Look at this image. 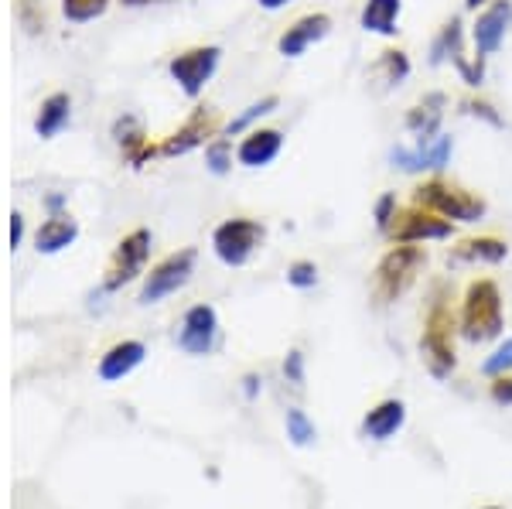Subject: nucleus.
Masks as SVG:
<instances>
[{"label":"nucleus","mask_w":512,"mask_h":509,"mask_svg":"<svg viewBox=\"0 0 512 509\" xmlns=\"http://www.w3.org/2000/svg\"><path fill=\"white\" fill-rule=\"evenodd\" d=\"M506 315H502V291L492 277H475L465 287V298H461V318L458 328L468 342H492L502 335Z\"/></svg>","instance_id":"f257e3e1"},{"label":"nucleus","mask_w":512,"mask_h":509,"mask_svg":"<svg viewBox=\"0 0 512 509\" xmlns=\"http://www.w3.org/2000/svg\"><path fill=\"white\" fill-rule=\"evenodd\" d=\"M427 267V250L420 243H393V250L383 253L373 274V294L379 305L400 301L417 284L420 270Z\"/></svg>","instance_id":"f03ea898"},{"label":"nucleus","mask_w":512,"mask_h":509,"mask_svg":"<svg viewBox=\"0 0 512 509\" xmlns=\"http://www.w3.org/2000/svg\"><path fill=\"white\" fill-rule=\"evenodd\" d=\"M458 318L444 298H434L431 311L424 318V335H420V359L431 369V376L444 380L458 366V349H454V335H458Z\"/></svg>","instance_id":"7ed1b4c3"},{"label":"nucleus","mask_w":512,"mask_h":509,"mask_svg":"<svg viewBox=\"0 0 512 509\" xmlns=\"http://www.w3.org/2000/svg\"><path fill=\"white\" fill-rule=\"evenodd\" d=\"M414 205L431 209L437 216L451 219V223H478V219L489 212L482 195L468 192L465 185L448 182V178H441V175L427 178V182H420L414 188Z\"/></svg>","instance_id":"20e7f679"},{"label":"nucleus","mask_w":512,"mask_h":509,"mask_svg":"<svg viewBox=\"0 0 512 509\" xmlns=\"http://www.w3.org/2000/svg\"><path fill=\"white\" fill-rule=\"evenodd\" d=\"M263 240H267L263 223L236 216V219H226L222 226H216V233H212V250H216V257L226 267H243V264H250V257L260 250Z\"/></svg>","instance_id":"39448f33"},{"label":"nucleus","mask_w":512,"mask_h":509,"mask_svg":"<svg viewBox=\"0 0 512 509\" xmlns=\"http://www.w3.org/2000/svg\"><path fill=\"white\" fill-rule=\"evenodd\" d=\"M393 243H434V240H451L454 223L444 216H437L431 209H420V205H407V209L396 212L393 226L386 229Z\"/></svg>","instance_id":"423d86ee"},{"label":"nucleus","mask_w":512,"mask_h":509,"mask_svg":"<svg viewBox=\"0 0 512 509\" xmlns=\"http://www.w3.org/2000/svg\"><path fill=\"white\" fill-rule=\"evenodd\" d=\"M147 257H151V233L147 229H134L123 236L110 257V267H106V291H120L123 284L137 281L144 274Z\"/></svg>","instance_id":"0eeeda50"},{"label":"nucleus","mask_w":512,"mask_h":509,"mask_svg":"<svg viewBox=\"0 0 512 509\" xmlns=\"http://www.w3.org/2000/svg\"><path fill=\"white\" fill-rule=\"evenodd\" d=\"M219 59H222V52L216 45H198V48H188V52L175 55L168 65V72H171V79L181 86V93L198 96L205 86H209V79L216 76Z\"/></svg>","instance_id":"6e6552de"},{"label":"nucleus","mask_w":512,"mask_h":509,"mask_svg":"<svg viewBox=\"0 0 512 509\" xmlns=\"http://www.w3.org/2000/svg\"><path fill=\"white\" fill-rule=\"evenodd\" d=\"M192 270H195V250H181L164 257L158 267H151L144 287H140V305H158L168 294H175L178 287L188 284Z\"/></svg>","instance_id":"1a4fd4ad"},{"label":"nucleus","mask_w":512,"mask_h":509,"mask_svg":"<svg viewBox=\"0 0 512 509\" xmlns=\"http://www.w3.org/2000/svg\"><path fill=\"white\" fill-rule=\"evenodd\" d=\"M444 59H451V65L461 72V79H465L468 86L478 89L485 82L482 59L472 62V59H468V52H465V24H461V18H451L441 28L437 41H434V62H444Z\"/></svg>","instance_id":"9d476101"},{"label":"nucleus","mask_w":512,"mask_h":509,"mask_svg":"<svg viewBox=\"0 0 512 509\" xmlns=\"http://www.w3.org/2000/svg\"><path fill=\"white\" fill-rule=\"evenodd\" d=\"M454 141L448 134H437L431 141H417L414 147H393V164L407 175H424V171H444L451 161Z\"/></svg>","instance_id":"9b49d317"},{"label":"nucleus","mask_w":512,"mask_h":509,"mask_svg":"<svg viewBox=\"0 0 512 509\" xmlns=\"http://www.w3.org/2000/svg\"><path fill=\"white\" fill-rule=\"evenodd\" d=\"M509 28H512V0H492L489 7H482L472 24V45L478 59H489V55L499 52Z\"/></svg>","instance_id":"f8f14e48"},{"label":"nucleus","mask_w":512,"mask_h":509,"mask_svg":"<svg viewBox=\"0 0 512 509\" xmlns=\"http://www.w3.org/2000/svg\"><path fill=\"white\" fill-rule=\"evenodd\" d=\"M219 134V113L212 106H198V110L188 117L168 141L161 144V154L164 158H178V154H188L202 144H212Z\"/></svg>","instance_id":"ddd939ff"},{"label":"nucleus","mask_w":512,"mask_h":509,"mask_svg":"<svg viewBox=\"0 0 512 509\" xmlns=\"http://www.w3.org/2000/svg\"><path fill=\"white\" fill-rule=\"evenodd\" d=\"M216 335H219V315L212 305H195L185 311L178 328V346L188 352V356H205L216 346Z\"/></svg>","instance_id":"4468645a"},{"label":"nucleus","mask_w":512,"mask_h":509,"mask_svg":"<svg viewBox=\"0 0 512 509\" xmlns=\"http://www.w3.org/2000/svg\"><path fill=\"white\" fill-rule=\"evenodd\" d=\"M328 31H332V14H325V11L304 14V18H297L291 28L277 38V52L284 55V59H301L308 48H315L318 41L328 38Z\"/></svg>","instance_id":"2eb2a0df"},{"label":"nucleus","mask_w":512,"mask_h":509,"mask_svg":"<svg viewBox=\"0 0 512 509\" xmlns=\"http://www.w3.org/2000/svg\"><path fill=\"white\" fill-rule=\"evenodd\" d=\"M284 151V134L274 127H253L246 130V137L236 147V158L243 168H267L270 161H277V154Z\"/></svg>","instance_id":"dca6fc26"},{"label":"nucleus","mask_w":512,"mask_h":509,"mask_svg":"<svg viewBox=\"0 0 512 509\" xmlns=\"http://www.w3.org/2000/svg\"><path fill=\"white\" fill-rule=\"evenodd\" d=\"M444 106H448V96L444 93H427L424 100H417L403 117V127L417 137V141H431V137L441 134L444 123Z\"/></svg>","instance_id":"f3484780"},{"label":"nucleus","mask_w":512,"mask_h":509,"mask_svg":"<svg viewBox=\"0 0 512 509\" xmlns=\"http://www.w3.org/2000/svg\"><path fill=\"white\" fill-rule=\"evenodd\" d=\"M144 356H147L144 342H137V339L117 342V346H110L106 349V356L99 359V380L103 383L123 380V376H130L140 363H144Z\"/></svg>","instance_id":"a211bd4d"},{"label":"nucleus","mask_w":512,"mask_h":509,"mask_svg":"<svg viewBox=\"0 0 512 509\" xmlns=\"http://www.w3.org/2000/svg\"><path fill=\"white\" fill-rule=\"evenodd\" d=\"M403 424H407V407H403V400L390 397V400H379V404L362 417V434H366L369 441H390Z\"/></svg>","instance_id":"6ab92c4d"},{"label":"nucleus","mask_w":512,"mask_h":509,"mask_svg":"<svg viewBox=\"0 0 512 509\" xmlns=\"http://www.w3.org/2000/svg\"><path fill=\"white\" fill-rule=\"evenodd\" d=\"M509 257V243L499 236H468L451 250V264H502Z\"/></svg>","instance_id":"aec40b11"},{"label":"nucleus","mask_w":512,"mask_h":509,"mask_svg":"<svg viewBox=\"0 0 512 509\" xmlns=\"http://www.w3.org/2000/svg\"><path fill=\"white\" fill-rule=\"evenodd\" d=\"M400 11H403V0H366L362 4V31L369 35H383V38H396L400 35Z\"/></svg>","instance_id":"412c9836"},{"label":"nucleus","mask_w":512,"mask_h":509,"mask_svg":"<svg viewBox=\"0 0 512 509\" xmlns=\"http://www.w3.org/2000/svg\"><path fill=\"white\" fill-rule=\"evenodd\" d=\"M113 137H117L120 151L127 154V161L137 164V168L158 154L151 147V141H147V134H144V127H140L137 117H120L117 123H113Z\"/></svg>","instance_id":"4be33fe9"},{"label":"nucleus","mask_w":512,"mask_h":509,"mask_svg":"<svg viewBox=\"0 0 512 509\" xmlns=\"http://www.w3.org/2000/svg\"><path fill=\"white\" fill-rule=\"evenodd\" d=\"M76 236H79V226L72 223L69 216H55L38 229L35 246H38V253H59L69 243H76Z\"/></svg>","instance_id":"5701e85b"},{"label":"nucleus","mask_w":512,"mask_h":509,"mask_svg":"<svg viewBox=\"0 0 512 509\" xmlns=\"http://www.w3.org/2000/svg\"><path fill=\"white\" fill-rule=\"evenodd\" d=\"M69 110H72V100L65 93L48 96V100L41 103V113H38V120H35V130H38L41 137H55L65 127V123H69Z\"/></svg>","instance_id":"b1692460"},{"label":"nucleus","mask_w":512,"mask_h":509,"mask_svg":"<svg viewBox=\"0 0 512 509\" xmlns=\"http://www.w3.org/2000/svg\"><path fill=\"white\" fill-rule=\"evenodd\" d=\"M379 72H383V79L390 82V86H400V82L410 79V59L403 48H386L383 55H379Z\"/></svg>","instance_id":"393cba45"},{"label":"nucleus","mask_w":512,"mask_h":509,"mask_svg":"<svg viewBox=\"0 0 512 509\" xmlns=\"http://www.w3.org/2000/svg\"><path fill=\"white\" fill-rule=\"evenodd\" d=\"M277 106H280V100H277V96H263L260 103L246 106V110L239 113L236 120H229V123H226V134H229V137H233V134H243V130L250 127L253 120H260V117H267V113H274Z\"/></svg>","instance_id":"a878e982"},{"label":"nucleus","mask_w":512,"mask_h":509,"mask_svg":"<svg viewBox=\"0 0 512 509\" xmlns=\"http://www.w3.org/2000/svg\"><path fill=\"white\" fill-rule=\"evenodd\" d=\"M315 424L308 421V414H304V410H287V438L294 441L297 448H304V445H311V441H315Z\"/></svg>","instance_id":"bb28decb"},{"label":"nucleus","mask_w":512,"mask_h":509,"mask_svg":"<svg viewBox=\"0 0 512 509\" xmlns=\"http://www.w3.org/2000/svg\"><path fill=\"white\" fill-rule=\"evenodd\" d=\"M205 161H209L212 175H226L233 168V144L226 137H216L212 144H205Z\"/></svg>","instance_id":"cd10ccee"},{"label":"nucleus","mask_w":512,"mask_h":509,"mask_svg":"<svg viewBox=\"0 0 512 509\" xmlns=\"http://www.w3.org/2000/svg\"><path fill=\"white\" fill-rule=\"evenodd\" d=\"M106 4H110V0H62V11L69 21L82 24V21L99 18V14L106 11Z\"/></svg>","instance_id":"c85d7f7f"},{"label":"nucleus","mask_w":512,"mask_h":509,"mask_svg":"<svg viewBox=\"0 0 512 509\" xmlns=\"http://www.w3.org/2000/svg\"><path fill=\"white\" fill-rule=\"evenodd\" d=\"M287 284L297 287V291H308V287L318 284V264L315 260H294L287 267Z\"/></svg>","instance_id":"c756f323"},{"label":"nucleus","mask_w":512,"mask_h":509,"mask_svg":"<svg viewBox=\"0 0 512 509\" xmlns=\"http://www.w3.org/2000/svg\"><path fill=\"white\" fill-rule=\"evenodd\" d=\"M482 373L485 376H499V373H512V335L506 342H502L499 349L492 352L489 359L482 363Z\"/></svg>","instance_id":"7c9ffc66"},{"label":"nucleus","mask_w":512,"mask_h":509,"mask_svg":"<svg viewBox=\"0 0 512 509\" xmlns=\"http://www.w3.org/2000/svg\"><path fill=\"white\" fill-rule=\"evenodd\" d=\"M396 212H400V205H396V195L393 192H386V195H379V202H376V229L386 236V229L393 226V219H396Z\"/></svg>","instance_id":"2f4dec72"},{"label":"nucleus","mask_w":512,"mask_h":509,"mask_svg":"<svg viewBox=\"0 0 512 509\" xmlns=\"http://www.w3.org/2000/svg\"><path fill=\"white\" fill-rule=\"evenodd\" d=\"M489 397H492L499 407H512V373H499V376H492V383H489Z\"/></svg>","instance_id":"473e14b6"},{"label":"nucleus","mask_w":512,"mask_h":509,"mask_svg":"<svg viewBox=\"0 0 512 509\" xmlns=\"http://www.w3.org/2000/svg\"><path fill=\"white\" fill-rule=\"evenodd\" d=\"M461 110L468 113V117H482V120H489L492 127H502V117L495 113V106L492 103H485V100H465L461 103Z\"/></svg>","instance_id":"72a5a7b5"},{"label":"nucleus","mask_w":512,"mask_h":509,"mask_svg":"<svg viewBox=\"0 0 512 509\" xmlns=\"http://www.w3.org/2000/svg\"><path fill=\"white\" fill-rule=\"evenodd\" d=\"M284 376L294 383V387H304V356L297 349L287 352V359H284Z\"/></svg>","instance_id":"f704fd0d"},{"label":"nucleus","mask_w":512,"mask_h":509,"mask_svg":"<svg viewBox=\"0 0 512 509\" xmlns=\"http://www.w3.org/2000/svg\"><path fill=\"white\" fill-rule=\"evenodd\" d=\"M21 236H24V219L14 212L11 216V246H21Z\"/></svg>","instance_id":"c9c22d12"},{"label":"nucleus","mask_w":512,"mask_h":509,"mask_svg":"<svg viewBox=\"0 0 512 509\" xmlns=\"http://www.w3.org/2000/svg\"><path fill=\"white\" fill-rule=\"evenodd\" d=\"M256 4H260L263 11H280V7H287L291 0H256Z\"/></svg>","instance_id":"e433bc0d"},{"label":"nucleus","mask_w":512,"mask_h":509,"mask_svg":"<svg viewBox=\"0 0 512 509\" xmlns=\"http://www.w3.org/2000/svg\"><path fill=\"white\" fill-rule=\"evenodd\" d=\"M492 0H465V7L468 11H482V7H489Z\"/></svg>","instance_id":"4c0bfd02"},{"label":"nucleus","mask_w":512,"mask_h":509,"mask_svg":"<svg viewBox=\"0 0 512 509\" xmlns=\"http://www.w3.org/2000/svg\"><path fill=\"white\" fill-rule=\"evenodd\" d=\"M246 393H250V397L256 393V376H246Z\"/></svg>","instance_id":"58836bf2"},{"label":"nucleus","mask_w":512,"mask_h":509,"mask_svg":"<svg viewBox=\"0 0 512 509\" xmlns=\"http://www.w3.org/2000/svg\"><path fill=\"white\" fill-rule=\"evenodd\" d=\"M123 4H151V0H123Z\"/></svg>","instance_id":"ea45409f"},{"label":"nucleus","mask_w":512,"mask_h":509,"mask_svg":"<svg viewBox=\"0 0 512 509\" xmlns=\"http://www.w3.org/2000/svg\"><path fill=\"white\" fill-rule=\"evenodd\" d=\"M482 509H502V506H482Z\"/></svg>","instance_id":"a19ab883"}]
</instances>
